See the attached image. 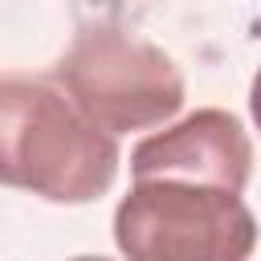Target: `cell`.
Here are the masks:
<instances>
[{
  "label": "cell",
  "instance_id": "obj_1",
  "mask_svg": "<svg viewBox=\"0 0 261 261\" xmlns=\"http://www.w3.org/2000/svg\"><path fill=\"white\" fill-rule=\"evenodd\" d=\"M118 135L102 130L57 77H0V184L49 204H90L118 175Z\"/></svg>",
  "mask_w": 261,
  "mask_h": 261
},
{
  "label": "cell",
  "instance_id": "obj_2",
  "mask_svg": "<svg viewBox=\"0 0 261 261\" xmlns=\"http://www.w3.org/2000/svg\"><path fill=\"white\" fill-rule=\"evenodd\" d=\"M114 245L139 261H245L257 245V220L232 188L130 175V192L114 208Z\"/></svg>",
  "mask_w": 261,
  "mask_h": 261
},
{
  "label": "cell",
  "instance_id": "obj_3",
  "mask_svg": "<svg viewBox=\"0 0 261 261\" xmlns=\"http://www.w3.org/2000/svg\"><path fill=\"white\" fill-rule=\"evenodd\" d=\"M53 77L110 135L163 126L179 114L188 94L179 65L159 45L114 24L77 33L53 65Z\"/></svg>",
  "mask_w": 261,
  "mask_h": 261
},
{
  "label": "cell",
  "instance_id": "obj_4",
  "mask_svg": "<svg viewBox=\"0 0 261 261\" xmlns=\"http://www.w3.org/2000/svg\"><path fill=\"white\" fill-rule=\"evenodd\" d=\"M130 175H184L245 192L253 175V143L237 114L204 106L135 143Z\"/></svg>",
  "mask_w": 261,
  "mask_h": 261
}]
</instances>
